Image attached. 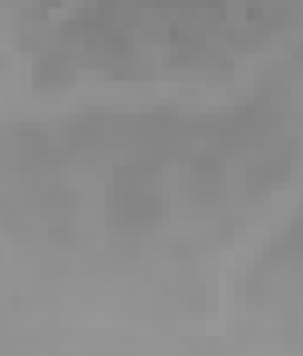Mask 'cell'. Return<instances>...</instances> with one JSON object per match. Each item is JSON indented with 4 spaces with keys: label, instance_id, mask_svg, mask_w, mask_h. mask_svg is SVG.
Wrapping results in <instances>:
<instances>
[{
    "label": "cell",
    "instance_id": "7a4b0ae2",
    "mask_svg": "<svg viewBox=\"0 0 303 356\" xmlns=\"http://www.w3.org/2000/svg\"><path fill=\"white\" fill-rule=\"evenodd\" d=\"M190 199L202 207L222 199V162L218 158H198L190 166Z\"/></svg>",
    "mask_w": 303,
    "mask_h": 356
},
{
    "label": "cell",
    "instance_id": "6da1fadb",
    "mask_svg": "<svg viewBox=\"0 0 303 356\" xmlns=\"http://www.w3.org/2000/svg\"><path fill=\"white\" fill-rule=\"evenodd\" d=\"M109 211H113V227H122V231H150L162 219V195L146 170L130 166V170H117Z\"/></svg>",
    "mask_w": 303,
    "mask_h": 356
}]
</instances>
